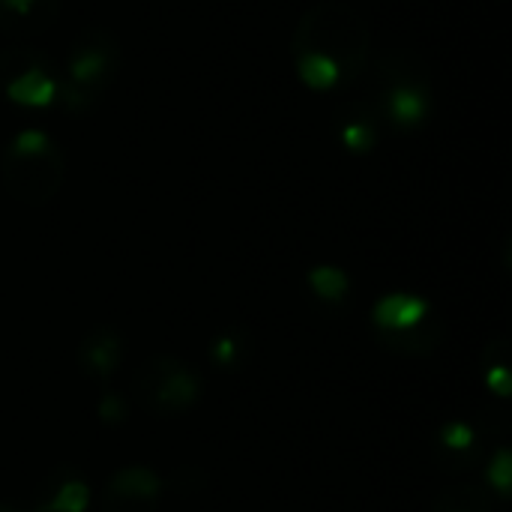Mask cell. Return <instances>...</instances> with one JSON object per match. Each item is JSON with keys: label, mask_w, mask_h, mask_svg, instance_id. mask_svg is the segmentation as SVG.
Instances as JSON below:
<instances>
[{"label": "cell", "mask_w": 512, "mask_h": 512, "mask_svg": "<svg viewBox=\"0 0 512 512\" xmlns=\"http://www.w3.org/2000/svg\"><path fill=\"white\" fill-rule=\"evenodd\" d=\"M6 9H12V12H18V15H24V12H30L33 9V3L36 0H0Z\"/></svg>", "instance_id": "9c48e42d"}, {"label": "cell", "mask_w": 512, "mask_h": 512, "mask_svg": "<svg viewBox=\"0 0 512 512\" xmlns=\"http://www.w3.org/2000/svg\"><path fill=\"white\" fill-rule=\"evenodd\" d=\"M6 96L18 105H27V108H45L57 99V81L42 69H27L9 81Z\"/></svg>", "instance_id": "3957f363"}, {"label": "cell", "mask_w": 512, "mask_h": 512, "mask_svg": "<svg viewBox=\"0 0 512 512\" xmlns=\"http://www.w3.org/2000/svg\"><path fill=\"white\" fill-rule=\"evenodd\" d=\"M48 147H51V141H48V135L42 129H24L12 141V153L15 156H24V159L42 156V153H48Z\"/></svg>", "instance_id": "52a82bcc"}, {"label": "cell", "mask_w": 512, "mask_h": 512, "mask_svg": "<svg viewBox=\"0 0 512 512\" xmlns=\"http://www.w3.org/2000/svg\"><path fill=\"white\" fill-rule=\"evenodd\" d=\"M342 144L348 150H369L375 144V129L369 123H348L342 126Z\"/></svg>", "instance_id": "ba28073f"}, {"label": "cell", "mask_w": 512, "mask_h": 512, "mask_svg": "<svg viewBox=\"0 0 512 512\" xmlns=\"http://www.w3.org/2000/svg\"><path fill=\"white\" fill-rule=\"evenodd\" d=\"M105 54L102 51H81V54H75L72 57V63H69V75H72V81H78V84H87V81H93V78H99L102 72H105Z\"/></svg>", "instance_id": "8992f818"}, {"label": "cell", "mask_w": 512, "mask_h": 512, "mask_svg": "<svg viewBox=\"0 0 512 512\" xmlns=\"http://www.w3.org/2000/svg\"><path fill=\"white\" fill-rule=\"evenodd\" d=\"M297 72H300V78H303L306 87H312V90H330L339 81V72L342 69L324 51H303V57L297 63Z\"/></svg>", "instance_id": "277c9868"}, {"label": "cell", "mask_w": 512, "mask_h": 512, "mask_svg": "<svg viewBox=\"0 0 512 512\" xmlns=\"http://www.w3.org/2000/svg\"><path fill=\"white\" fill-rule=\"evenodd\" d=\"M390 111L402 126H417V123H423V117L429 111L426 93L417 87H396L390 96Z\"/></svg>", "instance_id": "5b68a950"}, {"label": "cell", "mask_w": 512, "mask_h": 512, "mask_svg": "<svg viewBox=\"0 0 512 512\" xmlns=\"http://www.w3.org/2000/svg\"><path fill=\"white\" fill-rule=\"evenodd\" d=\"M165 369L168 372H162V363L147 366L141 378H150V387H138V393L147 396L156 411H180V408H186L195 399L198 384L177 363H165Z\"/></svg>", "instance_id": "6da1fadb"}, {"label": "cell", "mask_w": 512, "mask_h": 512, "mask_svg": "<svg viewBox=\"0 0 512 512\" xmlns=\"http://www.w3.org/2000/svg\"><path fill=\"white\" fill-rule=\"evenodd\" d=\"M159 495V483L150 471L144 468H132V471H120L108 492H105V512H153V501Z\"/></svg>", "instance_id": "7a4b0ae2"}]
</instances>
